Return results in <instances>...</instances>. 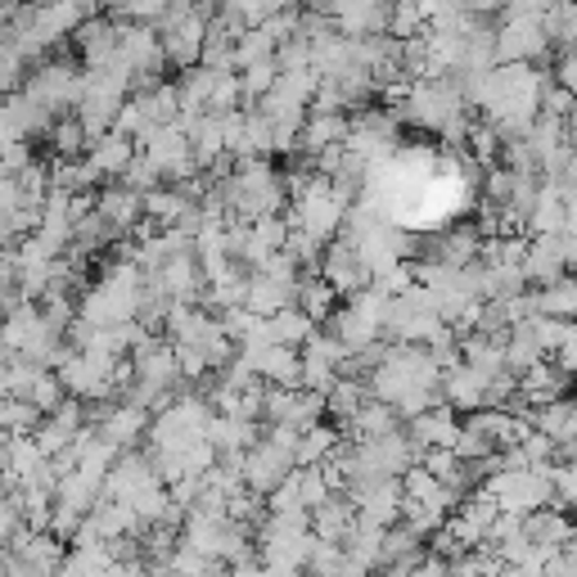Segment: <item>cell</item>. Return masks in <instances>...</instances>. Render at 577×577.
Returning <instances> with one entry per match:
<instances>
[{
  "instance_id": "1",
  "label": "cell",
  "mask_w": 577,
  "mask_h": 577,
  "mask_svg": "<svg viewBox=\"0 0 577 577\" xmlns=\"http://www.w3.org/2000/svg\"><path fill=\"white\" fill-rule=\"evenodd\" d=\"M551 37H545L541 18H505V27L497 33V59L501 64H532L545 54Z\"/></svg>"
},
{
  "instance_id": "2",
  "label": "cell",
  "mask_w": 577,
  "mask_h": 577,
  "mask_svg": "<svg viewBox=\"0 0 577 577\" xmlns=\"http://www.w3.org/2000/svg\"><path fill=\"white\" fill-rule=\"evenodd\" d=\"M564 271H568V235H541L524 258V276L541 280V285H555Z\"/></svg>"
},
{
  "instance_id": "3",
  "label": "cell",
  "mask_w": 577,
  "mask_h": 577,
  "mask_svg": "<svg viewBox=\"0 0 577 577\" xmlns=\"http://www.w3.org/2000/svg\"><path fill=\"white\" fill-rule=\"evenodd\" d=\"M455 434H461V424L451 419V411H419L415 419H411V442L415 447H455Z\"/></svg>"
},
{
  "instance_id": "4",
  "label": "cell",
  "mask_w": 577,
  "mask_h": 577,
  "mask_svg": "<svg viewBox=\"0 0 577 577\" xmlns=\"http://www.w3.org/2000/svg\"><path fill=\"white\" fill-rule=\"evenodd\" d=\"M537 312L577 325V280L560 276L555 285H541V293H537Z\"/></svg>"
},
{
  "instance_id": "5",
  "label": "cell",
  "mask_w": 577,
  "mask_h": 577,
  "mask_svg": "<svg viewBox=\"0 0 577 577\" xmlns=\"http://www.w3.org/2000/svg\"><path fill=\"white\" fill-rule=\"evenodd\" d=\"M312 514H316V537L321 541H343L356 524V505H348V501H325Z\"/></svg>"
},
{
  "instance_id": "6",
  "label": "cell",
  "mask_w": 577,
  "mask_h": 577,
  "mask_svg": "<svg viewBox=\"0 0 577 577\" xmlns=\"http://www.w3.org/2000/svg\"><path fill=\"white\" fill-rule=\"evenodd\" d=\"M131 159H136V149H131L123 136H109V140L96 145V154H90V167H96L100 176H104V172H109V176H127Z\"/></svg>"
},
{
  "instance_id": "7",
  "label": "cell",
  "mask_w": 577,
  "mask_h": 577,
  "mask_svg": "<svg viewBox=\"0 0 577 577\" xmlns=\"http://www.w3.org/2000/svg\"><path fill=\"white\" fill-rule=\"evenodd\" d=\"M334 293H339V289H334L329 280H316V285H302L298 289V298H302V312H308L312 321H321L329 308H334Z\"/></svg>"
},
{
  "instance_id": "8",
  "label": "cell",
  "mask_w": 577,
  "mask_h": 577,
  "mask_svg": "<svg viewBox=\"0 0 577 577\" xmlns=\"http://www.w3.org/2000/svg\"><path fill=\"white\" fill-rule=\"evenodd\" d=\"M23 524V505L18 501H0V541H14Z\"/></svg>"
}]
</instances>
